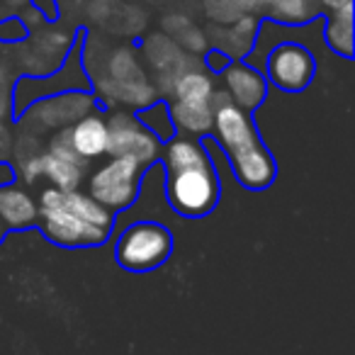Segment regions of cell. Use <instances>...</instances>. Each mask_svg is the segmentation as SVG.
<instances>
[{
	"label": "cell",
	"mask_w": 355,
	"mask_h": 355,
	"mask_svg": "<svg viewBox=\"0 0 355 355\" xmlns=\"http://www.w3.org/2000/svg\"><path fill=\"white\" fill-rule=\"evenodd\" d=\"M161 163L166 171V200L180 217H207L222 198L217 168L207 144L195 137L175 134L161 146Z\"/></svg>",
	"instance_id": "6da1fadb"
},
{
	"label": "cell",
	"mask_w": 355,
	"mask_h": 355,
	"mask_svg": "<svg viewBox=\"0 0 355 355\" xmlns=\"http://www.w3.org/2000/svg\"><path fill=\"white\" fill-rule=\"evenodd\" d=\"M212 132L227 153L236 180L246 190H266L277 175V163L263 144L256 124L246 110L229 100L227 90H214Z\"/></svg>",
	"instance_id": "7a4b0ae2"
},
{
	"label": "cell",
	"mask_w": 355,
	"mask_h": 355,
	"mask_svg": "<svg viewBox=\"0 0 355 355\" xmlns=\"http://www.w3.org/2000/svg\"><path fill=\"white\" fill-rule=\"evenodd\" d=\"M40 232L51 243L64 248H90L110 239L114 227V214L95 202L88 193L80 190L44 188L40 195Z\"/></svg>",
	"instance_id": "3957f363"
},
{
	"label": "cell",
	"mask_w": 355,
	"mask_h": 355,
	"mask_svg": "<svg viewBox=\"0 0 355 355\" xmlns=\"http://www.w3.org/2000/svg\"><path fill=\"white\" fill-rule=\"evenodd\" d=\"M146 171L148 168H144L141 163L129 156H110L107 163H103L90 173L85 193L105 209L117 214L137 202Z\"/></svg>",
	"instance_id": "277c9868"
},
{
	"label": "cell",
	"mask_w": 355,
	"mask_h": 355,
	"mask_svg": "<svg viewBox=\"0 0 355 355\" xmlns=\"http://www.w3.org/2000/svg\"><path fill=\"white\" fill-rule=\"evenodd\" d=\"M173 253V236L158 222H134L117 239L114 258L119 268L132 272H148L161 268Z\"/></svg>",
	"instance_id": "5b68a950"
},
{
	"label": "cell",
	"mask_w": 355,
	"mask_h": 355,
	"mask_svg": "<svg viewBox=\"0 0 355 355\" xmlns=\"http://www.w3.org/2000/svg\"><path fill=\"white\" fill-rule=\"evenodd\" d=\"M316 76V59L300 42H280L266 56V80L285 93H302Z\"/></svg>",
	"instance_id": "8992f818"
},
{
	"label": "cell",
	"mask_w": 355,
	"mask_h": 355,
	"mask_svg": "<svg viewBox=\"0 0 355 355\" xmlns=\"http://www.w3.org/2000/svg\"><path fill=\"white\" fill-rule=\"evenodd\" d=\"M105 122H107V132H110V146H107L110 156H129L141 163L144 168H151L161 158L163 144L144 127L137 114L117 110Z\"/></svg>",
	"instance_id": "52a82bcc"
},
{
	"label": "cell",
	"mask_w": 355,
	"mask_h": 355,
	"mask_svg": "<svg viewBox=\"0 0 355 355\" xmlns=\"http://www.w3.org/2000/svg\"><path fill=\"white\" fill-rule=\"evenodd\" d=\"M85 163L78 153L71 148L66 139V129L59 132V137L49 144L44 153H40V175H44L54 188L64 190H78L85 178Z\"/></svg>",
	"instance_id": "ba28073f"
},
{
	"label": "cell",
	"mask_w": 355,
	"mask_h": 355,
	"mask_svg": "<svg viewBox=\"0 0 355 355\" xmlns=\"http://www.w3.org/2000/svg\"><path fill=\"white\" fill-rule=\"evenodd\" d=\"M95 105H98V100H95L90 93H83V90H66V93L46 95L44 100L32 105L27 117L40 119L42 127L66 129V127H71L76 119L88 114Z\"/></svg>",
	"instance_id": "9c48e42d"
},
{
	"label": "cell",
	"mask_w": 355,
	"mask_h": 355,
	"mask_svg": "<svg viewBox=\"0 0 355 355\" xmlns=\"http://www.w3.org/2000/svg\"><path fill=\"white\" fill-rule=\"evenodd\" d=\"M141 51L146 56V64L161 76L168 83V90H171L173 80L183 71L193 69V66H200L195 59H190V54L185 49L178 46V42H173L166 32H153L146 40L141 42Z\"/></svg>",
	"instance_id": "30bf717a"
},
{
	"label": "cell",
	"mask_w": 355,
	"mask_h": 355,
	"mask_svg": "<svg viewBox=\"0 0 355 355\" xmlns=\"http://www.w3.org/2000/svg\"><path fill=\"white\" fill-rule=\"evenodd\" d=\"M258 32H261V17L243 12L232 25H212L207 32V40L212 49L227 54L232 61H241L253 51Z\"/></svg>",
	"instance_id": "8fae6325"
},
{
	"label": "cell",
	"mask_w": 355,
	"mask_h": 355,
	"mask_svg": "<svg viewBox=\"0 0 355 355\" xmlns=\"http://www.w3.org/2000/svg\"><path fill=\"white\" fill-rule=\"evenodd\" d=\"M224 76V85H227V95L236 107L246 110H256L258 105L266 100L268 95V80L266 76L258 69L248 64H241V61H232L227 69L222 71Z\"/></svg>",
	"instance_id": "7c38bea8"
},
{
	"label": "cell",
	"mask_w": 355,
	"mask_h": 355,
	"mask_svg": "<svg viewBox=\"0 0 355 355\" xmlns=\"http://www.w3.org/2000/svg\"><path fill=\"white\" fill-rule=\"evenodd\" d=\"M0 219L8 227V232H12V229H35L37 222H40V202L17 180L3 183L0 185Z\"/></svg>",
	"instance_id": "4fadbf2b"
},
{
	"label": "cell",
	"mask_w": 355,
	"mask_h": 355,
	"mask_svg": "<svg viewBox=\"0 0 355 355\" xmlns=\"http://www.w3.org/2000/svg\"><path fill=\"white\" fill-rule=\"evenodd\" d=\"M66 139H69L71 148L78 153L83 161H93L107 153L110 146V132L107 122L100 114H83L76 119L71 127H66Z\"/></svg>",
	"instance_id": "5bb4252c"
},
{
	"label": "cell",
	"mask_w": 355,
	"mask_h": 355,
	"mask_svg": "<svg viewBox=\"0 0 355 355\" xmlns=\"http://www.w3.org/2000/svg\"><path fill=\"white\" fill-rule=\"evenodd\" d=\"M175 134L185 137H205L212 132L214 122V103H185V100H173L168 105Z\"/></svg>",
	"instance_id": "9a60e30c"
},
{
	"label": "cell",
	"mask_w": 355,
	"mask_h": 355,
	"mask_svg": "<svg viewBox=\"0 0 355 355\" xmlns=\"http://www.w3.org/2000/svg\"><path fill=\"white\" fill-rule=\"evenodd\" d=\"M214 80L207 71L200 66L183 71L171 85L173 100H185V103H212L214 98Z\"/></svg>",
	"instance_id": "2e32d148"
},
{
	"label": "cell",
	"mask_w": 355,
	"mask_h": 355,
	"mask_svg": "<svg viewBox=\"0 0 355 355\" xmlns=\"http://www.w3.org/2000/svg\"><path fill=\"white\" fill-rule=\"evenodd\" d=\"M324 40L329 44V49L340 54L343 59L353 56V3L329 12V20H326L324 27Z\"/></svg>",
	"instance_id": "e0dca14e"
},
{
	"label": "cell",
	"mask_w": 355,
	"mask_h": 355,
	"mask_svg": "<svg viewBox=\"0 0 355 355\" xmlns=\"http://www.w3.org/2000/svg\"><path fill=\"white\" fill-rule=\"evenodd\" d=\"M266 12L277 25H306L319 17V6L314 0H268Z\"/></svg>",
	"instance_id": "ac0fdd59"
},
{
	"label": "cell",
	"mask_w": 355,
	"mask_h": 355,
	"mask_svg": "<svg viewBox=\"0 0 355 355\" xmlns=\"http://www.w3.org/2000/svg\"><path fill=\"white\" fill-rule=\"evenodd\" d=\"M139 119L161 144H166L168 139L175 137V127H173L171 112H168V103H158L156 100L148 107L139 110Z\"/></svg>",
	"instance_id": "d6986e66"
},
{
	"label": "cell",
	"mask_w": 355,
	"mask_h": 355,
	"mask_svg": "<svg viewBox=\"0 0 355 355\" xmlns=\"http://www.w3.org/2000/svg\"><path fill=\"white\" fill-rule=\"evenodd\" d=\"M202 10L212 25H232V22H236L243 15L234 6V0H202Z\"/></svg>",
	"instance_id": "ffe728a7"
},
{
	"label": "cell",
	"mask_w": 355,
	"mask_h": 355,
	"mask_svg": "<svg viewBox=\"0 0 355 355\" xmlns=\"http://www.w3.org/2000/svg\"><path fill=\"white\" fill-rule=\"evenodd\" d=\"M234 6L239 8L241 12L246 15H266V8H268V0H234Z\"/></svg>",
	"instance_id": "44dd1931"
},
{
	"label": "cell",
	"mask_w": 355,
	"mask_h": 355,
	"mask_svg": "<svg viewBox=\"0 0 355 355\" xmlns=\"http://www.w3.org/2000/svg\"><path fill=\"white\" fill-rule=\"evenodd\" d=\"M232 64V59H229L227 54H222V51H217V49H212L207 54V61H205V66H207L209 71H214V73H222L227 66Z\"/></svg>",
	"instance_id": "7402d4cb"
},
{
	"label": "cell",
	"mask_w": 355,
	"mask_h": 355,
	"mask_svg": "<svg viewBox=\"0 0 355 355\" xmlns=\"http://www.w3.org/2000/svg\"><path fill=\"white\" fill-rule=\"evenodd\" d=\"M32 6L46 17V20H56L59 15V8H56V0H32Z\"/></svg>",
	"instance_id": "603a6c76"
},
{
	"label": "cell",
	"mask_w": 355,
	"mask_h": 355,
	"mask_svg": "<svg viewBox=\"0 0 355 355\" xmlns=\"http://www.w3.org/2000/svg\"><path fill=\"white\" fill-rule=\"evenodd\" d=\"M32 0H0V6L6 8L3 10V20H10V15L12 12H20L25 6H30Z\"/></svg>",
	"instance_id": "cb8c5ba5"
},
{
	"label": "cell",
	"mask_w": 355,
	"mask_h": 355,
	"mask_svg": "<svg viewBox=\"0 0 355 355\" xmlns=\"http://www.w3.org/2000/svg\"><path fill=\"white\" fill-rule=\"evenodd\" d=\"M316 6L319 8H324V10H338V8H343V6H350L353 0H314Z\"/></svg>",
	"instance_id": "d4e9b609"
},
{
	"label": "cell",
	"mask_w": 355,
	"mask_h": 355,
	"mask_svg": "<svg viewBox=\"0 0 355 355\" xmlns=\"http://www.w3.org/2000/svg\"><path fill=\"white\" fill-rule=\"evenodd\" d=\"M6 236H8V227L3 224V219H0V243L6 241Z\"/></svg>",
	"instance_id": "484cf974"
}]
</instances>
